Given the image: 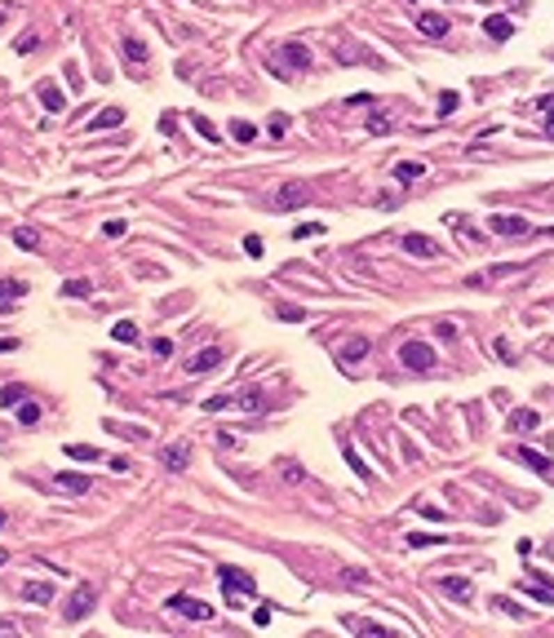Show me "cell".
<instances>
[{
    "label": "cell",
    "mask_w": 554,
    "mask_h": 638,
    "mask_svg": "<svg viewBox=\"0 0 554 638\" xmlns=\"http://www.w3.org/2000/svg\"><path fill=\"white\" fill-rule=\"evenodd\" d=\"M310 200V186L302 182V177H288V182L280 186V191H275V209H280V213H293V209H302V204Z\"/></svg>",
    "instance_id": "obj_1"
},
{
    "label": "cell",
    "mask_w": 554,
    "mask_h": 638,
    "mask_svg": "<svg viewBox=\"0 0 554 638\" xmlns=\"http://www.w3.org/2000/svg\"><path fill=\"white\" fill-rule=\"evenodd\" d=\"M164 607L177 612V616H187V621H213V607L204 603V598H196V594H173Z\"/></svg>",
    "instance_id": "obj_2"
},
{
    "label": "cell",
    "mask_w": 554,
    "mask_h": 638,
    "mask_svg": "<svg viewBox=\"0 0 554 638\" xmlns=\"http://www.w3.org/2000/svg\"><path fill=\"white\" fill-rule=\"evenodd\" d=\"M399 364L413 368V372H430L435 368V351H430L426 342H404L399 346Z\"/></svg>",
    "instance_id": "obj_3"
},
{
    "label": "cell",
    "mask_w": 554,
    "mask_h": 638,
    "mask_svg": "<svg viewBox=\"0 0 554 638\" xmlns=\"http://www.w3.org/2000/svg\"><path fill=\"white\" fill-rule=\"evenodd\" d=\"M218 581H222V589H226V594H244V598H253V594H258V581H253V576L248 572H239V568H218Z\"/></svg>",
    "instance_id": "obj_4"
},
{
    "label": "cell",
    "mask_w": 554,
    "mask_h": 638,
    "mask_svg": "<svg viewBox=\"0 0 554 638\" xmlns=\"http://www.w3.org/2000/svg\"><path fill=\"white\" fill-rule=\"evenodd\" d=\"M93 603H98V594H93V585H76V594H71V603H67V612L63 616L76 625V621H84L93 612Z\"/></svg>",
    "instance_id": "obj_5"
},
{
    "label": "cell",
    "mask_w": 554,
    "mask_h": 638,
    "mask_svg": "<svg viewBox=\"0 0 554 638\" xmlns=\"http://www.w3.org/2000/svg\"><path fill=\"white\" fill-rule=\"evenodd\" d=\"M337 63H372V67H381V58L377 54H368L364 49V45H355V40H342V45H337Z\"/></svg>",
    "instance_id": "obj_6"
},
{
    "label": "cell",
    "mask_w": 554,
    "mask_h": 638,
    "mask_svg": "<svg viewBox=\"0 0 554 638\" xmlns=\"http://www.w3.org/2000/svg\"><path fill=\"white\" fill-rule=\"evenodd\" d=\"M35 98H40V106H45V111H54V115L67 106V93L58 89L54 80H40V84H35Z\"/></svg>",
    "instance_id": "obj_7"
},
{
    "label": "cell",
    "mask_w": 554,
    "mask_h": 638,
    "mask_svg": "<svg viewBox=\"0 0 554 638\" xmlns=\"http://www.w3.org/2000/svg\"><path fill=\"white\" fill-rule=\"evenodd\" d=\"M488 226H492L497 235H528V231H532V226H528L523 218H514V213H492Z\"/></svg>",
    "instance_id": "obj_8"
},
{
    "label": "cell",
    "mask_w": 554,
    "mask_h": 638,
    "mask_svg": "<svg viewBox=\"0 0 554 638\" xmlns=\"http://www.w3.org/2000/svg\"><path fill=\"white\" fill-rule=\"evenodd\" d=\"M439 589H443L448 598H457V603H475V585L466 581V576H443Z\"/></svg>",
    "instance_id": "obj_9"
},
{
    "label": "cell",
    "mask_w": 554,
    "mask_h": 638,
    "mask_svg": "<svg viewBox=\"0 0 554 638\" xmlns=\"http://www.w3.org/2000/svg\"><path fill=\"white\" fill-rule=\"evenodd\" d=\"M514 456H519V461H523L532 474H541L546 484H554V461H546V456H541V452H532V448H519Z\"/></svg>",
    "instance_id": "obj_10"
},
{
    "label": "cell",
    "mask_w": 554,
    "mask_h": 638,
    "mask_svg": "<svg viewBox=\"0 0 554 638\" xmlns=\"http://www.w3.org/2000/svg\"><path fill=\"white\" fill-rule=\"evenodd\" d=\"M284 63L293 67V71H310V63H315V54H310L302 40H288V45H284Z\"/></svg>",
    "instance_id": "obj_11"
},
{
    "label": "cell",
    "mask_w": 554,
    "mask_h": 638,
    "mask_svg": "<svg viewBox=\"0 0 554 638\" xmlns=\"http://www.w3.org/2000/svg\"><path fill=\"white\" fill-rule=\"evenodd\" d=\"M160 461L168 465V470H187V465H191V443H168V448L160 452Z\"/></svg>",
    "instance_id": "obj_12"
},
{
    "label": "cell",
    "mask_w": 554,
    "mask_h": 638,
    "mask_svg": "<svg viewBox=\"0 0 554 638\" xmlns=\"http://www.w3.org/2000/svg\"><path fill=\"white\" fill-rule=\"evenodd\" d=\"M404 248L413 253V257H439V244H435L430 235H417V231L404 235Z\"/></svg>",
    "instance_id": "obj_13"
},
{
    "label": "cell",
    "mask_w": 554,
    "mask_h": 638,
    "mask_svg": "<svg viewBox=\"0 0 554 638\" xmlns=\"http://www.w3.org/2000/svg\"><path fill=\"white\" fill-rule=\"evenodd\" d=\"M368 351H372V346H368V337H351V342L342 346V355H337V359L355 368V364H364V359H368Z\"/></svg>",
    "instance_id": "obj_14"
},
{
    "label": "cell",
    "mask_w": 554,
    "mask_h": 638,
    "mask_svg": "<svg viewBox=\"0 0 554 638\" xmlns=\"http://www.w3.org/2000/svg\"><path fill=\"white\" fill-rule=\"evenodd\" d=\"M484 35H492L497 45H505L514 35V22L505 18V14H492V18H484Z\"/></svg>",
    "instance_id": "obj_15"
},
{
    "label": "cell",
    "mask_w": 554,
    "mask_h": 638,
    "mask_svg": "<svg viewBox=\"0 0 554 638\" xmlns=\"http://www.w3.org/2000/svg\"><path fill=\"white\" fill-rule=\"evenodd\" d=\"M218 364H222V351H218V346H204L200 355L187 359V372H209V368H218Z\"/></svg>",
    "instance_id": "obj_16"
},
{
    "label": "cell",
    "mask_w": 554,
    "mask_h": 638,
    "mask_svg": "<svg viewBox=\"0 0 554 638\" xmlns=\"http://www.w3.org/2000/svg\"><path fill=\"white\" fill-rule=\"evenodd\" d=\"M58 488H63V492H76V497H84V492L93 488V479H89V474H76V470H58Z\"/></svg>",
    "instance_id": "obj_17"
},
{
    "label": "cell",
    "mask_w": 554,
    "mask_h": 638,
    "mask_svg": "<svg viewBox=\"0 0 554 638\" xmlns=\"http://www.w3.org/2000/svg\"><path fill=\"white\" fill-rule=\"evenodd\" d=\"M116 125H125V106H106V111H98L89 120V134H102V129H116Z\"/></svg>",
    "instance_id": "obj_18"
},
{
    "label": "cell",
    "mask_w": 554,
    "mask_h": 638,
    "mask_svg": "<svg viewBox=\"0 0 554 638\" xmlns=\"http://www.w3.org/2000/svg\"><path fill=\"white\" fill-rule=\"evenodd\" d=\"M235 408H239V413H262V408H267V390L248 386L244 394H235Z\"/></svg>",
    "instance_id": "obj_19"
},
{
    "label": "cell",
    "mask_w": 554,
    "mask_h": 638,
    "mask_svg": "<svg viewBox=\"0 0 554 638\" xmlns=\"http://www.w3.org/2000/svg\"><path fill=\"white\" fill-rule=\"evenodd\" d=\"M417 31L439 40V35H448V18H443V14H417Z\"/></svg>",
    "instance_id": "obj_20"
},
{
    "label": "cell",
    "mask_w": 554,
    "mask_h": 638,
    "mask_svg": "<svg viewBox=\"0 0 554 638\" xmlns=\"http://www.w3.org/2000/svg\"><path fill=\"white\" fill-rule=\"evenodd\" d=\"M417 177H426V164H421V160H404V164H395V182H399V186H413Z\"/></svg>",
    "instance_id": "obj_21"
},
{
    "label": "cell",
    "mask_w": 554,
    "mask_h": 638,
    "mask_svg": "<svg viewBox=\"0 0 554 638\" xmlns=\"http://www.w3.org/2000/svg\"><path fill=\"white\" fill-rule=\"evenodd\" d=\"M22 598H27V603H54V585L49 581H27L22 585Z\"/></svg>",
    "instance_id": "obj_22"
},
{
    "label": "cell",
    "mask_w": 554,
    "mask_h": 638,
    "mask_svg": "<svg viewBox=\"0 0 554 638\" xmlns=\"http://www.w3.org/2000/svg\"><path fill=\"white\" fill-rule=\"evenodd\" d=\"M537 408H514V413H510V430H514V435H523V430H537Z\"/></svg>",
    "instance_id": "obj_23"
},
{
    "label": "cell",
    "mask_w": 554,
    "mask_h": 638,
    "mask_svg": "<svg viewBox=\"0 0 554 638\" xmlns=\"http://www.w3.org/2000/svg\"><path fill=\"white\" fill-rule=\"evenodd\" d=\"M404 541H408L413 550H426V545H448V536H443V532H408Z\"/></svg>",
    "instance_id": "obj_24"
},
{
    "label": "cell",
    "mask_w": 554,
    "mask_h": 638,
    "mask_svg": "<svg viewBox=\"0 0 554 638\" xmlns=\"http://www.w3.org/2000/svg\"><path fill=\"white\" fill-rule=\"evenodd\" d=\"M63 452L71 456V461H106V456H102L98 448H89V443H67Z\"/></svg>",
    "instance_id": "obj_25"
},
{
    "label": "cell",
    "mask_w": 554,
    "mask_h": 638,
    "mask_svg": "<svg viewBox=\"0 0 554 638\" xmlns=\"http://www.w3.org/2000/svg\"><path fill=\"white\" fill-rule=\"evenodd\" d=\"M18 297H27V284L22 280H0V306L18 302Z\"/></svg>",
    "instance_id": "obj_26"
},
{
    "label": "cell",
    "mask_w": 554,
    "mask_h": 638,
    "mask_svg": "<svg viewBox=\"0 0 554 638\" xmlns=\"http://www.w3.org/2000/svg\"><path fill=\"white\" fill-rule=\"evenodd\" d=\"M22 399H27V386H22V381H9V386H0V404H5V408H18Z\"/></svg>",
    "instance_id": "obj_27"
},
{
    "label": "cell",
    "mask_w": 554,
    "mask_h": 638,
    "mask_svg": "<svg viewBox=\"0 0 554 638\" xmlns=\"http://www.w3.org/2000/svg\"><path fill=\"white\" fill-rule=\"evenodd\" d=\"M519 594H528V598H537V603H550V607H554V585H537V581H528V585H519Z\"/></svg>",
    "instance_id": "obj_28"
},
{
    "label": "cell",
    "mask_w": 554,
    "mask_h": 638,
    "mask_svg": "<svg viewBox=\"0 0 554 638\" xmlns=\"http://www.w3.org/2000/svg\"><path fill=\"white\" fill-rule=\"evenodd\" d=\"M14 244L27 248V253H35V248H40V231H35V226H18V231H14Z\"/></svg>",
    "instance_id": "obj_29"
},
{
    "label": "cell",
    "mask_w": 554,
    "mask_h": 638,
    "mask_svg": "<svg viewBox=\"0 0 554 638\" xmlns=\"http://www.w3.org/2000/svg\"><path fill=\"white\" fill-rule=\"evenodd\" d=\"M120 49H125V58H134V63H147V45H142L138 35H125V40H120Z\"/></svg>",
    "instance_id": "obj_30"
},
{
    "label": "cell",
    "mask_w": 554,
    "mask_h": 638,
    "mask_svg": "<svg viewBox=\"0 0 554 638\" xmlns=\"http://www.w3.org/2000/svg\"><path fill=\"white\" fill-rule=\"evenodd\" d=\"M111 337H116V342H129V346H134V342H138V324H134V319H120L116 328H111Z\"/></svg>",
    "instance_id": "obj_31"
},
{
    "label": "cell",
    "mask_w": 554,
    "mask_h": 638,
    "mask_svg": "<svg viewBox=\"0 0 554 638\" xmlns=\"http://www.w3.org/2000/svg\"><path fill=\"white\" fill-rule=\"evenodd\" d=\"M35 421H40V404L22 399V404H18V426H35Z\"/></svg>",
    "instance_id": "obj_32"
},
{
    "label": "cell",
    "mask_w": 554,
    "mask_h": 638,
    "mask_svg": "<svg viewBox=\"0 0 554 638\" xmlns=\"http://www.w3.org/2000/svg\"><path fill=\"white\" fill-rule=\"evenodd\" d=\"M346 461H351V470H355L359 479H372V470H368V461H364V456H359V452L351 448V443H346Z\"/></svg>",
    "instance_id": "obj_33"
},
{
    "label": "cell",
    "mask_w": 554,
    "mask_h": 638,
    "mask_svg": "<svg viewBox=\"0 0 554 638\" xmlns=\"http://www.w3.org/2000/svg\"><path fill=\"white\" fill-rule=\"evenodd\" d=\"M457 106H461V93H457V89H443L439 93V115H452Z\"/></svg>",
    "instance_id": "obj_34"
},
{
    "label": "cell",
    "mask_w": 554,
    "mask_h": 638,
    "mask_svg": "<svg viewBox=\"0 0 554 638\" xmlns=\"http://www.w3.org/2000/svg\"><path fill=\"white\" fill-rule=\"evenodd\" d=\"M231 138H235V142H253V138H258V125H248V120H235V125H231Z\"/></svg>",
    "instance_id": "obj_35"
},
{
    "label": "cell",
    "mask_w": 554,
    "mask_h": 638,
    "mask_svg": "<svg viewBox=\"0 0 554 638\" xmlns=\"http://www.w3.org/2000/svg\"><path fill=\"white\" fill-rule=\"evenodd\" d=\"M368 134H377V138L390 134V115H386V111H372V115H368Z\"/></svg>",
    "instance_id": "obj_36"
},
{
    "label": "cell",
    "mask_w": 554,
    "mask_h": 638,
    "mask_svg": "<svg viewBox=\"0 0 554 638\" xmlns=\"http://www.w3.org/2000/svg\"><path fill=\"white\" fill-rule=\"evenodd\" d=\"M191 125H196V129H200V138H209V142H218V138H222V134H218V129H213V120H204L200 111H196V115H191Z\"/></svg>",
    "instance_id": "obj_37"
},
{
    "label": "cell",
    "mask_w": 554,
    "mask_h": 638,
    "mask_svg": "<svg viewBox=\"0 0 554 638\" xmlns=\"http://www.w3.org/2000/svg\"><path fill=\"white\" fill-rule=\"evenodd\" d=\"M63 293H67V297H89V293H93V284H89V280H67V284H63Z\"/></svg>",
    "instance_id": "obj_38"
},
{
    "label": "cell",
    "mask_w": 554,
    "mask_h": 638,
    "mask_svg": "<svg viewBox=\"0 0 554 638\" xmlns=\"http://www.w3.org/2000/svg\"><path fill=\"white\" fill-rule=\"evenodd\" d=\"M222 408H235V394H213V399L204 404V413H222Z\"/></svg>",
    "instance_id": "obj_39"
},
{
    "label": "cell",
    "mask_w": 554,
    "mask_h": 638,
    "mask_svg": "<svg viewBox=\"0 0 554 638\" xmlns=\"http://www.w3.org/2000/svg\"><path fill=\"white\" fill-rule=\"evenodd\" d=\"M151 355L155 359H168V355H173V342H168V337H155V342H151Z\"/></svg>",
    "instance_id": "obj_40"
},
{
    "label": "cell",
    "mask_w": 554,
    "mask_h": 638,
    "mask_svg": "<svg viewBox=\"0 0 554 638\" xmlns=\"http://www.w3.org/2000/svg\"><path fill=\"white\" fill-rule=\"evenodd\" d=\"M35 45H40V40H35V31H27V35H18V40H14V54H31Z\"/></svg>",
    "instance_id": "obj_41"
},
{
    "label": "cell",
    "mask_w": 554,
    "mask_h": 638,
    "mask_svg": "<svg viewBox=\"0 0 554 638\" xmlns=\"http://www.w3.org/2000/svg\"><path fill=\"white\" fill-rule=\"evenodd\" d=\"M319 231H324L319 222H297L293 226V239H306V235H319Z\"/></svg>",
    "instance_id": "obj_42"
},
{
    "label": "cell",
    "mask_w": 554,
    "mask_h": 638,
    "mask_svg": "<svg viewBox=\"0 0 554 638\" xmlns=\"http://www.w3.org/2000/svg\"><path fill=\"white\" fill-rule=\"evenodd\" d=\"M267 129H271V138H284V134H288V115H271Z\"/></svg>",
    "instance_id": "obj_43"
},
{
    "label": "cell",
    "mask_w": 554,
    "mask_h": 638,
    "mask_svg": "<svg viewBox=\"0 0 554 638\" xmlns=\"http://www.w3.org/2000/svg\"><path fill=\"white\" fill-rule=\"evenodd\" d=\"M244 253H248V257H262V253H267V248H262V235H244Z\"/></svg>",
    "instance_id": "obj_44"
},
{
    "label": "cell",
    "mask_w": 554,
    "mask_h": 638,
    "mask_svg": "<svg viewBox=\"0 0 554 638\" xmlns=\"http://www.w3.org/2000/svg\"><path fill=\"white\" fill-rule=\"evenodd\" d=\"M497 359H501V364H514V355H510V342H505V337H497Z\"/></svg>",
    "instance_id": "obj_45"
},
{
    "label": "cell",
    "mask_w": 554,
    "mask_h": 638,
    "mask_svg": "<svg viewBox=\"0 0 554 638\" xmlns=\"http://www.w3.org/2000/svg\"><path fill=\"white\" fill-rule=\"evenodd\" d=\"M346 581H351V585H368V572L364 568H346Z\"/></svg>",
    "instance_id": "obj_46"
},
{
    "label": "cell",
    "mask_w": 554,
    "mask_h": 638,
    "mask_svg": "<svg viewBox=\"0 0 554 638\" xmlns=\"http://www.w3.org/2000/svg\"><path fill=\"white\" fill-rule=\"evenodd\" d=\"M280 319H288V324H297V319H306L297 306H280Z\"/></svg>",
    "instance_id": "obj_47"
},
{
    "label": "cell",
    "mask_w": 554,
    "mask_h": 638,
    "mask_svg": "<svg viewBox=\"0 0 554 638\" xmlns=\"http://www.w3.org/2000/svg\"><path fill=\"white\" fill-rule=\"evenodd\" d=\"M284 479H288V484H297V479H302V465H293V461H284Z\"/></svg>",
    "instance_id": "obj_48"
},
{
    "label": "cell",
    "mask_w": 554,
    "mask_h": 638,
    "mask_svg": "<svg viewBox=\"0 0 554 638\" xmlns=\"http://www.w3.org/2000/svg\"><path fill=\"white\" fill-rule=\"evenodd\" d=\"M102 231H106V235H111V239H116V235H125V222H120V218H116V222H106V226H102Z\"/></svg>",
    "instance_id": "obj_49"
},
{
    "label": "cell",
    "mask_w": 554,
    "mask_h": 638,
    "mask_svg": "<svg viewBox=\"0 0 554 638\" xmlns=\"http://www.w3.org/2000/svg\"><path fill=\"white\" fill-rule=\"evenodd\" d=\"M537 106H541V111H554V93H546V98H541Z\"/></svg>",
    "instance_id": "obj_50"
},
{
    "label": "cell",
    "mask_w": 554,
    "mask_h": 638,
    "mask_svg": "<svg viewBox=\"0 0 554 638\" xmlns=\"http://www.w3.org/2000/svg\"><path fill=\"white\" fill-rule=\"evenodd\" d=\"M14 346H18L14 337H0V355H5V351H14Z\"/></svg>",
    "instance_id": "obj_51"
},
{
    "label": "cell",
    "mask_w": 554,
    "mask_h": 638,
    "mask_svg": "<svg viewBox=\"0 0 554 638\" xmlns=\"http://www.w3.org/2000/svg\"><path fill=\"white\" fill-rule=\"evenodd\" d=\"M14 630H18L14 621H0V634H14Z\"/></svg>",
    "instance_id": "obj_52"
},
{
    "label": "cell",
    "mask_w": 554,
    "mask_h": 638,
    "mask_svg": "<svg viewBox=\"0 0 554 638\" xmlns=\"http://www.w3.org/2000/svg\"><path fill=\"white\" fill-rule=\"evenodd\" d=\"M546 134H550V138H554V111H550V125H546Z\"/></svg>",
    "instance_id": "obj_53"
},
{
    "label": "cell",
    "mask_w": 554,
    "mask_h": 638,
    "mask_svg": "<svg viewBox=\"0 0 554 638\" xmlns=\"http://www.w3.org/2000/svg\"><path fill=\"white\" fill-rule=\"evenodd\" d=\"M0 563H9V550H0Z\"/></svg>",
    "instance_id": "obj_54"
},
{
    "label": "cell",
    "mask_w": 554,
    "mask_h": 638,
    "mask_svg": "<svg viewBox=\"0 0 554 638\" xmlns=\"http://www.w3.org/2000/svg\"><path fill=\"white\" fill-rule=\"evenodd\" d=\"M0 527H5V510H0Z\"/></svg>",
    "instance_id": "obj_55"
},
{
    "label": "cell",
    "mask_w": 554,
    "mask_h": 638,
    "mask_svg": "<svg viewBox=\"0 0 554 638\" xmlns=\"http://www.w3.org/2000/svg\"><path fill=\"white\" fill-rule=\"evenodd\" d=\"M0 22H5V14H0Z\"/></svg>",
    "instance_id": "obj_56"
}]
</instances>
